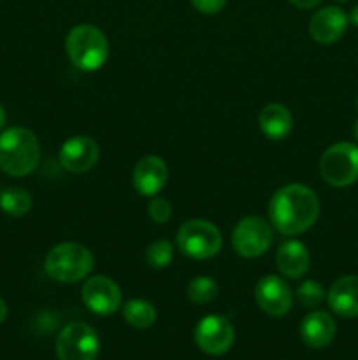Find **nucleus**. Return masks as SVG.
Returning <instances> with one entry per match:
<instances>
[{
    "instance_id": "nucleus-12",
    "label": "nucleus",
    "mask_w": 358,
    "mask_h": 360,
    "mask_svg": "<svg viewBox=\"0 0 358 360\" xmlns=\"http://www.w3.org/2000/svg\"><path fill=\"white\" fill-rule=\"evenodd\" d=\"M100 150L98 144L88 136H74L67 139L60 148V164L65 171L83 174L97 165Z\"/></svg>"
},
{
    "instance_id": "nucleus-28",
    "label": "nucleus",
    "mask_w": 358,
    "mask_h": 360,
    "mask_svg": "<svg viewBox=\"0 0 358 360\" xmlns=\"http://www.w3.org/2000/svg\"><path fill=\"white\" fill-rule=\"evenodd\" d=\"M6 316H7V304H6V301L0 297V323L6 320Z\"/></svg>"
},
{
    "instance_id": "nucleus-21",
    "label": "nucleus",
    "mask_w": 358,
    "mask_h": 360,
    "mask_svg": "<svg viewBox=\"0 0 358 360\" xmlns=\"http://www.w3.org/2000/svg\"><path fill=\"white\" fill-rule=\"evenodd\" d=\"M218 297V283L211 276H199L190 281L188 299L195 304H209Z\"/></svg>"
},
{
    "instance_id": "nucleus-13",
    "label": "nucleus",
    "mask_w": 358,
    "mask_h": 360,
    "mask_svg": "<svg viewBox=\"0 0 358 360\" xmlns=\"http://www.w3.org/2000/svg\"><path fill=\"white\" fill-rule=\"evenodd\" d=\"M167 164L154 155L140 158L132 171L133 188L142 197H157L167 185Z\"/></svg>"
},
{
    "instance_id": "nucleus-14",
    "label": "nucleus",
    "mask_w": 358,
    "mask_h": 360,
    "mask_svg": "<svg viewBox=\"0 0 358 360\" xmlns=\"http://www.w3.org/2000/svg\"><path fill=\"white\" fill-rule=\"evenodd\" d=\"M350 18L340 7L326 6L316 11L309 21V35L319 44H333L346 32Z\"/></svg>"
},
{
    "instance_id": "nucleus-26",
    "label": "nucleus",
    "mask_w": 358,
    "mask_h": 360,
    "mask_svg": "<svg viewBox=\"0 0 358 360\" xmlns=\"http://www.w3.org/2000/svg\"><path fill=\"white\" fill-rule=\"evenodd\" d=\"M288 2H290L291 6L298 7V9L307 11V9H314V7L318 6V4L321 2V0H288Z\"/></svg>"
},
{
    "instance_id": "nucleus-19",
    "label": "nucleus",
    "mask_w": 358,
    "mask_h": 360,
    "mask_svg": "<svg viewBox=\"0 0 358 360\" xmlns=\"http://www.w3.org/2000/svg\"><path fill=\"white\" fill-rule=\"evenodd\" d=\"M123 319L135 329H150L157 320V309L144 299H130L123 304Z\"/></svg>"
},
{
    "instance_id": "nucleus-4",
    "label": "nucleus",
    "mask_w": 358,
    "mask_h": 360,
    "mask_svg": "<svg viewBox=\"0 0 358 360\" xmlns=\"http://www.w3.org/2000/svg\"><path fill=\"white\" fill-rule=\"evenodd\" d=\"M93 255L79 243H60L53 246L44 260V271L60 283H77L93 269Z\"/></svg>"
},
{
    "instance_id": "nucleus-20",
    "label": "nucleus",
    "mask_w": 358,
    "mask_h": 360,
    "mask_svg": "<svg viewBox=\"0 0 358 360\" xmlns=\"http://www.w3.org/2000/svg\"><path fill=\"white\" fill-rule=\"evenodd\" d=\"M32 195L25 188L20 186H11L0 193V210L11 217H25L32 210Z\"/></svg>"
},
{
    "instance_id": "nucleus-11",
    "label": "nucleus",
    "mask_w": 358,
    "mask_h": 360,
    "mask_svg": "<svg viewBox=\"0 0 358 360\" xmlns=\"http://www.w3.org/2000/svg\"><path fill=\"white\" fill-rule=\"evenodd\" d=\"M255 299L260 309L274 319L288 315L293 306V294H291L290 287L283 278L276 276V274L263 276L256 283Z\"/></svg>"
},
{
    "instance_id": "nucleus-3",
    "label": "nucleus",
    "mask_w": 358,
    "mask_h": 360,
    "mask_svg": "<svg viewBox=\"0 0 358 360\" xmlns=\"http://www.w3.org/2000/svg\"><path fill=\"white\" fill-rule=\"evenodd\" d=\"M65 51L76 69L84 72L98 70L109 58V41L100 28L77 25L67 34Z\"/></svg>"
},
{
    "instance_id": "nucleus-18",
    "label": "nucleus",
    "mask_w": 358,
    "mask_h": 360,
    "mask_svg": "<svg viewBox=\"0 0 358 360\" xmlns=\"http://www.w3.org/2000/svg\"><path fill=\"white\" fill-rule=\"evenodd\" d=\"M258 127L270 141H283L293 129V116L283 104H269L260 111Z\"/></svg>"
},
{
    "instance_id": "nucleus-22",
    "label": "nucleus",
    "mask_w": 358,
    "mask_h": 360,
    "mask_svg": "<svg viewBox=\"0 0 358 360\" xmlns=\"http://www.w3.org/2000/svg\"><path fill=\"white\" fill-rule=\"evenodd\" d=\"M174 259V246L165 239L154 241L146 250V262L154 269H165Z\"/></svg>"
},
{
    "instance_id": "nucleus-23",
    "label": "nucleus",
    "mask_w": 358,
    "mask_h": 360,
    "mask_svg": "<svg viewBox=\"0 0 358 360\" xmlns=\"http://www.w3.org/2000/svg\"><path fill=\"white\" fill-rule=\"evenodd\" d=\"M325 288H323L318 281L305 280L304 283L297 288V301L298 304L304 306V308H316V306H319L325 301Z\"/></svg>"
},
{
    "instance_id": "nucleus-24",
    "label": "nucleus",
    "mask_w": 358,
    "mask_h": 360,
    "mask_svg": "<svg viewBox=\"0 0 358 360\" xmlns=\"http://www.w3.org/2000/svg\"><path fill=\"white\" fill-rule=\"evenodd\" d=\"M147 214L154 224H167L172 217L171 202L167 199H161V197H151L150 204H147Z\"/></svg>"
},
{
    "instance_id": "nucleus-6",
    "label": "nucleus",
    "mask_w": 358,
    "mask_h": 360,
    "mask_svg": "<svg viewBox=\"0 0 358 360\" xmlns=\"http://www.w3.org/2000/svg\"><path fill=\"white\" fill-rule=\"evenodd\" d=\"M319 174L336 188H344L358 179V146L353 143H336L319 158Z\"/></svg>"
},
{
    "instance_id": "nucleus-17",
    "label": "nucleus",
    "mask_w": 358,
    "mask_h": 360,
    "mask_svg": "<svg viewBox=\"0 0 358 360\" xmlns=\"http://www.w3.org/2000/svg\"><path fill=\"white\" fill-rule=\"evenodd\" d=\"M309 264H311V255L307 246L295 239L283 243L276 253L277 271L290 280H298L304 276L309 271Z\"/></svg>"
},
{
    "instance_id": "nucleus-7",
    "label": "nucleus",
    "mask_w": 358,
    "mask_h": 360,
    "mask_svg": "<svg viewBox=\"0 0 358 360\" xmlns=\"http://www.w3.org/2000/svg\"><path fill=\"white\" fill-rule=\"evenodd\" d=\"M98 352V334L84 322L69 323L56 338V355L60 360H97Z\"/></svg>"
},
{
    "instance_id": "nucleus-15",
    "label": "nucleus",
    "mask_w": 358,
    "mask_h": 360,
    "mask_svg": "<svg viewBox=\"0 0 358 360\" xmlns=\"http://www.w3.org/2000/svg\"><path fill=\"white\" fill-rule=\"evenodd\" d=\"M326 301L330 309L344 319H354L358 316V276L347 274V276L337 278L332 287L326 292Z\"/></svg>"
},
{
    "instance_id": "nucleus-10",
    "label": "nucleus",
    "mask_w": 358,
    "mask_h": 360,
    "mask_svg": "<svg viewBox=\"0 0 358 360\" xmlns=\"http://www.w3.org/2000/svg\"><path fill=\"white\" fill-rule=\"evenodd\" d=\"M83 302L95 315H112L121 308V290L107 276H91L83 285Z\"/></svg>"
},
{
    "instance_id": "nucleus-25",
    "label": "nucleus",
    "mask_w": 358,
    "mask_h": 360,
    "mask_svg": "<svg viewBox=\"0 0 358 360\" xmlns=\"http://www.w3.org/2000/svg\"><path fill=\"white\" fill-rule=\"evenodd\" d=\"M190 2L202 14H218L227 6V0H190Z\"/></svg>"
},
{
    "instance_id": "nucleus-32",
    "label": "nucleus",
    "mask_w": 358,
    "mask_h": 360,
    "mask_svg": "<svg viewBox=\"0 0 358 360\" xmlns=\"http://www.w3.org/2000/svg\"><path fill=\"white\" fill-rule=\"evenodd\" d=\"M357 109H358V97H357Z\"/></svg>"
},
{
    "instance_id": "nucleus-29",
    "label": "nucleus",
    "mask_w": 358,
    "mask_h": 360,
    "mask_svg": "<svg viewBox=\"0 0 358 360\" xmlns=\"http://www.w3.org/2000/svg\"><path fill=\"white\" fill-rule=\"evenodd\" d=\"M4 125H6V111H4L2 104H0V130L4 129Z\"/></svg>"
},
{
    "instance_id": "nucleus-30",
    "label": "nucleus",
    "mask_w": 358,
    "mask_h": 360,
    "mask_svg": "<svg viewBox=\"0 0 358 360\" xmlns=\"http://www.w3.org/2000/svg\"><path fill=\"white\" fill-rule=\"evenodd\" d=\"M353 134H354V137H357V141H358V120H357V122H354V127H353Z\"/></svg>"
},
{
    "instance_id": "nucleus-16",
    "label": "nucleus",
    "mask_w": 358,
    "mask_h": 360,
    "mask_svg": "<svg viewBox=\"0 0 358 360\" xmlns=\"http://www.w3.org/2000/svg\"><path fill=\"white\" fill-rule=\"evenodd\" d=\"M337 333L336 320L326 311H311L302 319L300 338L307 347L325 348L333 341Z\"/></svg>"
},
{
    "instance_id": "nucleus-2",
    "label": "nucleus",
    "mask_w": 358,
    "mask_h": 360,
    "mask_svg": "<svg viewBox=\"0 0 358 360\" xmlns=\"http://www.w3.org/2000/svg\"><path fill=\"white\" fill-rule=\"evenodd\" d=\"M41 162V144L32 130L13 127L0 134V169L14 178L32 174Z\"/></svg>"
},
{
    "instance_id": "nucleus-8",
    "label": "nucleus",
    "mask_w": 358,
    "mask_h": 360,
    "mask_svg": "<svg viewBox=\"0 0 358 360\" xmlns=\"http://www.w3.org/2000/svg\"><path fill=\"white\" fill-rule=\"evenodd\" d=\"M272 227L262 217H246L232 232L234 250L244 259H256L267 253L272 245Z\"/></svg>"
},
{
    "instance_id": "nucleus-5",
    "label": "nucleus",
    "mask_w": 358,
    "mask_h": 360,
    "mask_svg": "<svg viewBox=\"0 0 358 360\" xmlns=\"http://www.w3.org/2000/svg\"><path fill=\"white\" fill-rule=\"evenodd\" d=\"M181 253L195 260H206L218 255L223 245L221 232L207 220H188L179 227L175 236Z\"/></svg>"
},
{
    "instance_id": "nucleus-1",
    "label": "nucleus",
    "mask_w": 358,
    "mask_h": 360,
    "mask_svg": "<svg viewBox=\"0 0 358 360\" xmlns=\"http://www.w3.org/2000/svg\"><path fill=\"white\" fill-rule=\"evenodd\" d=\"M319 217V199L309 186L291 183L272 195L269 218L283 236H298L309 231Z\"/></svg>"
},
{
    "instance_id": "nucleus-31",
    "label": "nucleus",
    "mask_w": 358,
    "mask_h": 360,
    "mask_svg": "<svg viewBox=\"0 0 358 360\" xmlns=\"http://www.w3.org/2000/svg\"><path fill=\"white\" fill-rule=\"evenodd\" d=\"M336 2H339V4H346L347 0H336Z\"/></svg>"
},
{
    "instance_id": "nucleus-27",
    "label": "nucleus",
    "mask_w": 358,
    "mask_h": 360,
    "mask_svg": "<svg viewBox=\"0 0 358 360\" xmlns=\"http://www.w3.org/2000/svg\"><path fill=\"white\" fill-rule=\"evenodd\" d=\"M347 18H350V21H351V23H353L354 27L358 28V4H357V6L353 7V9H351L350 16H347Z\"/></svg>"
},
{
    "instance_id": "nucleus-9",
    "label": "nucleus",
    "mask_w": 358,
    "mask_h": 360,
    "mask_svg": "<svg viewBox=\"0 0 358 360\" xmlns=\"http://www.w3.org/2000/svg\"><path fill=\"white\" fill-rule=\"evenodd\" d=\"M195 343L204 354L223 355L232 348L235 340V330L225 316L207 315L197 323Z\"/></svg>"
}]
</instances>
